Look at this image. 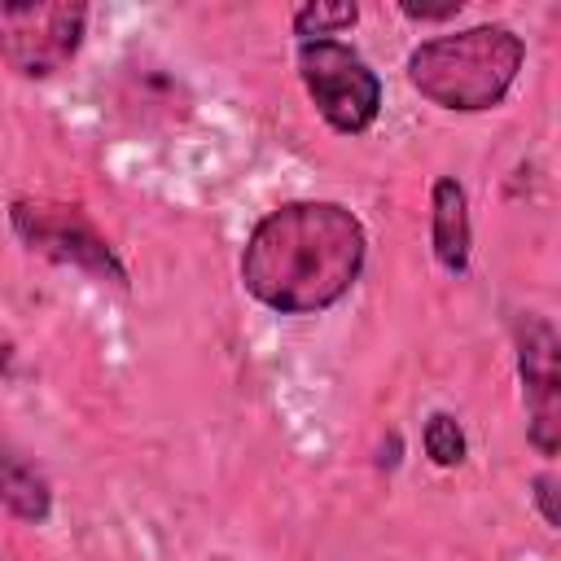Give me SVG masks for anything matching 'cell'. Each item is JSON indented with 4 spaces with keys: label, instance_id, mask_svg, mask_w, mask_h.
<instances>
[{
    "label": "cell",
    "instance_id": "cell-1",
    "mask_svg": "<svg viewBox=\"0 0 561 561\" xmlns=\"http://www.w3.org/2000/svg\"><path fill=\"white\" fill-rule=\"evenodd\" d=\"M368 263V228L346 202L298 197L267 210L237 259L241 289L276 316L337 307Z\"/></svg>",
    "mask_w": 561,
    "mask_h": 561
},
{
    "label": "cell",
    "instance_id": "cell-2",
    "mask_svg": "<svg viewBox=\"0 0 561 561\" xmlns=\"http://www.w3.org/2000/svg\"><path fill=\"white\" fill-rule=\"evenodd\" d=\"M526 66V39L504 22H478L421 39L403 75L412 92L447 114H486L504 105Z\"/></svg>",
    "mask_w": 561,
    "mask_h": 561
},
{
    "label": "cell",
    "instance_id": "cell-3",
    "mask_svg": "<svg viewBox=\"0 0 561 561\" xmlns=\"http://www.w3.org/2000/svg\"><path fill=\"white\" fill-rule=\"evenodd\" d=\"M9 228L13 237L57 263V267H70L96 285H110V289H131V272L123 263V254L114 250V241L92 224V215L75 202H53V197H13L9 202Z\"/></svg>",
    "mask_w": 561,
    "mask_h": 561
},
{
    "label": "cell",
    "instance_id": "cell-4",
    "mask_svg": "<svg viewBox=\"0 0 561 561\" xmlns=\"http://www.w3.org/2000/svg\"><path fill=\"white\" fill-rule=\"evenodd\" d=\"M294 70H298L302 92L329 131L364 136L377 123L381 101H386L381 75L346 39H298L294 44Z\"/></svg>",
    "mask_w": 561,
    "mask_h": 561
},
{
    "label": "cell",
    "instance_id": "cell-5",
    "mask_svg": "<svg viewBox=\"0 0 561 561\" xmlns=\"http://www.w3.org/2000/svg\"><path fill=\"white\" fill-rule=\"evenodd\" d=\"M88 18L92 9L70 0L0 4V61L18 79H53L83 48Z\"/></svg>",
    "mask_w": 561,
    "mask_h": 561
},
{
    "label": "cell",
    "instance_id": "cell-6",
    "mask_svg": "<svg viewBox=\"0 0 561 561\" xmlns=\"http://www.w3.org/2000/svg\"><path fill=\"white\" fill-rule=\"evenodd\" d=\"M513 351L526 403V443L552 460L561 447V337L552 320L539 311H522L513 320Z\"/></svg>",
    "mask_w": 561,
    "mask_h": 561
},
{
    "label": "cell",
    "instance_id": "cell-7",
    "mask_svg": "<svg viewBox=\"0 0 561 561\" xmlns=\"http://www.w3.org/2000/svg\"><path fill=\"white\" fill-rule=\"evenodd\" d=\"M430 250L447 276H465L473 263V219L469 193L456 175H438L430 188Z\"/></svg>",
    "mask_w": 561,
    "mask_h": 561
},
{
    "label": "cell",
    "instance_id": "cell-8",
    "mask_svg": "<svg viewBox=\"0 0 561 561\" xmlns=\"http://www.w3.org/2000/svg\"><path fill=\"white\" fill-rule=\"evenodd\" d=\"M53 482L48 473L0 430V508L26 526H44L53 517Z\"/></svg>",
    "mask_w": 561,
    "mask_h": 561
},
{
    "label": "cell",
    "instance_id": "cell-9",
    "mask_svg": "<svg viewBox=\"0 0 561 561\" xmlns=\"http://www.w3.org/2000/svg\"><path fill=\"white\" fill-rule=\"evenodd\" d=\"M359 22V4L351 0H307L289 13V31L298 39H337Z\"/></svg>",
    "mask_w": 561,
    "mask_h": 561
},
{
    "label": "cell",
    "instance_id": "cell-10",
    "mask_svg": "<svg viewBox=\"0 0 561 561\" xmlns=\"http://www.w3.org/2000/svg\"><path fill=\"white\" fill-rule=\"evenodd\" d=\"M421 447H425L430 465H438V469H456V465H465V456H469L465 425H460L451 412H443V408L425 416V425H421Z\"/></svg>",
    "mask_w": 561,
    "mask_h": 561
},
{
    "label": "cell",
    "instance_id": "cell-11",
    "mask_svg": "<svg viewBox=\"0 0 561 561\" xmlns=\"http://www.w3.org/2000/svg\"><path fill=\"white\" fill-rule=\"evenodd\" d=\"M561 482H557V473L552 469H539L535 478H530V504H535V513H539V522L548 526V530H557L561 526V504H557V491Z\"/></svg>",
    "mask_w": 561,
    "mask_h": 561
},
{
    "label": "cell",
    "instance_id": "cell-12",
    "mask_svg": "<svg viewBox=\"0 0 561 561\" xmlns=\"http://www.w3.org/2000/svg\"><path fill=\"white\" fill-rule=\"evenodd\" d=\"M460 0H447V4H412V0H403L399 4V13L408 18V22H451V18H460Z\"/></svg>",
    "mask_w": 561,
    "mask_h": 561
},
{
    "label": "cell",
    "instance_id": "cell-13",
    "mask_svg": "<svg viewBox=\"0 0 561 561\" xmlns=\"http://www.w3.org/2000/svg\"><path fill=\"white\" fill-rule=\"evenodd\" d=\"M13 364H18V346H13V337L0 329V377H9Z\"/></svg>",
    "mask_w": 561,
    "mask_h": 561
}]
</instances>
